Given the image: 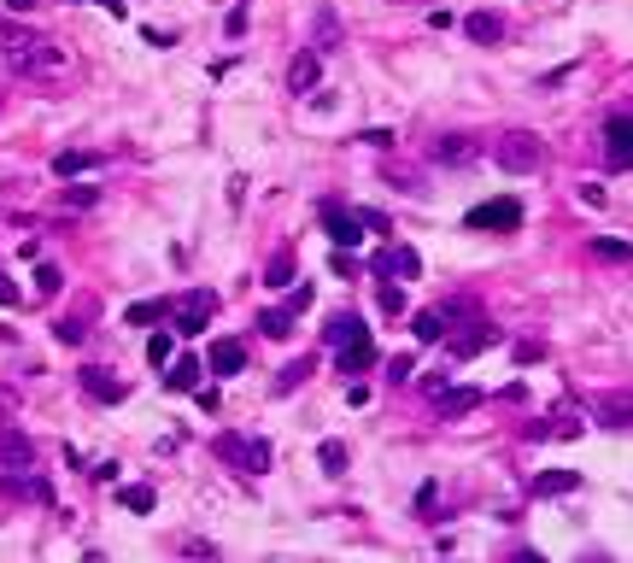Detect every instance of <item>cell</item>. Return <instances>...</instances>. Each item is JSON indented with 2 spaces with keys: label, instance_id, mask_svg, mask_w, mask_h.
I'll return each instance as SVG.
<instances>
[{
  "label": "cell",
  "instance_id": "1",
  "mask_svg": "<svg viewBox=\"0 0 633 563\" xmlns=\"http://www.w3.org/2000/svg\"><path fill=\"white\" fill-rule=\"evenodd\" d=\"M12 70L29 77V83H65V77H70V53L59 42H24L12 53Z\"/></svg>",
  "mask_w": 633,
  "mask_h": 563
},
{
  "label": "cell",
  "instance_id": "2",
  "mask_svg": "<svg viewBox=\"0 0 633 563\" xmlns=\"http://www.w3.org/2000/svg\"><path fill=\"white\" fill-rule=\"evenodd\" d=\"M492 159H499V170H510V176H534V170L546 165V147H540L534 129H505L499 147H492Z\"/></svg>",
  "mask_w": 633,
  "mask_h": 563
},
{
  "label": "cell",
  "instance_id": "3",
  "mask_svg": "<svg viewBox=\"0 0 633 563\" xmlns=\"http://www.w3.org/2000/svg\"><path fill=\"white\" fill-rule=\"evenodd\" d=\"M217 458L240 469V476H264L270 469V440H240V435H217Z\"/></svg>",
  "mask_w": 633,
  "mask_h": 563
},
{
  "label": "cell",
  "instance_id": "4",
  "mask_svg": "<svg viewBox=\"0 0 633 563\" xmlns=\"http://www.w3.org/2000/svg\"><path fill=\"white\" fill-rule=\"evenodd\" d=\"M376 276L381 282H417L422 276V253L405 247V241H387V247L376 253Z\"/></svg>",
  "mask_w": 633,
  "mask_h": 563
},
{
  "label": "cell",
  "instance_id": "5",
  "mask_svg": "<svg viewBox=\"0 0 633 563\" xmlns=\"http://www.w3.org/2000/svg\"><path fill=\"white\" fill-rule=\"evenodd\" d=\"M0 469L6 476H29L36 469V446H29V435L12 428V422H0Z\"/></svg>",
  "mask_w": 633,
  "mask_h": 563
},
{
  "label": "cell",
  "instance_id": "6",
  "mask_svg": "<svg viewBox=\"0 0 633 563\" xmlns=\"http://www.w3.org/2000/svg\"><path fill=\"white\" fill-rule=\"evenodd\" d=\"M211 311H217V294H211V288H194V294H183V306H176V335H206Z\"/></svg>",
  "mask_w": 633,
  "mask_h": 563
},
{
  "label": "cell",
  "instance_id": "7",
  "mask_svg": "<svg viewBox=\"0 0 633 563\" xmlns=\"http://www.w3.org/2000/svg\"><path fill=\"white\" fill-rule=\"evenodd\" d=\"M605 159H610V170H628L633 165V124H628V112H616L605 124Z\"/></svg>",
  "mask_w": 633,
  "mask_h": 563
},
{
  "label": "cell",
  "instance_id": "8",
  "mask_svg": "<svg viewBox=\"0 0 633 563\" xmlns=\"http://www.w3.org/2000/svg\"><path fill=\"white\" fill-rule=\"evenodd\" d=\"M323 229H329L335 247H358V241H364V217L346 211V206H323Z\"/></svg>",
  "mask_w": 633,
  "mask_h": 563
},
{
  "label": "cell",
  "instance_id": "9",
  "mask_svg": "<svg viewBox=\"0 0 633 563\" xmlns=\"http://www.w3.org/2000/svg\"><path fill=\"white\" fill-rule=\"evenodd\" d=\"M469 229H522V206L516 200H487L469 211Z\"/></svg>",
  "mask_w": 633,
  "mask_h": 563
},
{
  "label": "cell",
  "instance_id": "10",
  "mask_svg": "<svg viewBox=\"0 0 633 563\" xmlns=\"http://www.w3.org/2000/svg\"><path fill=\"white\" fill-rule=\"evenodd\" d=\"M376 358L381 352H376V340H369V329H358L352 340H340V370H346V376H364Z\"/></svg>",
  "mask_w": 633,
  "mask_h": 563
},
{
  "label": "cell",
  "instance_id": "11",
  "mask_svg": "<svg viewBox=\"0 0 633 563\" xmlns=\"http://www.w3.org/2000/svg\"><path fill=\"white\" fill-rule=\"evenodd\" d=\"M77 381H83V394L94 399V405H124V381H118L112 370H83Z\"/></svg>",
  "mask_w": 633,
  "mask_h": 563
},
{
  "label": "cell",
  "instance_id": "12",
  "mask_svg": "<svg viewBox=\"0 0 633 563\" xmlns=\"http://www.w3.org/2000/svg\"><path fill=\"white\" fill-rule=\"evenodd\" d=\"M206 364L217 370V376H240V370H247V347H240V340H211Z\"/></svg>",
  "mask_w": 633,
  "mask_h": 563
},
{
  "label": "cell",
  "instance_id": "13",
  "mask_svg": "<svg viewBox=\"0 0 633 563\" xmlns=\"http://www.w3.org/2000/svg\"><path fill=\"white\" fill-rule=\"evenodd\" d=\"M317 83H323V59H317V53H299L294 65H288V88H294V94H311Z\"/></svg>",
  "mask_w": 633,
  "mask_h": 563
},
{
  "label": "cell",
  "instance_id": "14",
  "mask_svg": "<svg viewBox=\"0 0 633 563\" xmlns=\"http://www.w3.org/2000/svg\"><path fill=\"white\" fill-rule=\"evenodd\" d=\"M428 394H434V405L440 411H469V405H475V388H446V376H434V381H428Z\"/></svg>",
  "mask_w": 633,
  "mask_h": 563
},
{
  "label": "cell",
  "instance_id": "15",
  "mask_svg": "<svg viewBox=\"0 0 633 563\" xmlns=\"http://www.w3.org/2000/svg\"><path fill=\"white\" fill-rule=\"evenodd\" d=\"M410 335H417L422 347H434V340H446V311H440V306L417 311V317H410Z\"/></svg>",
  "mask_w": 633,
  "mask_h": 563
},
{
  "label": "cell",
  "instance_id": "16",
  "mask_svg": "<svg viewBox=\"0 0 633 563\" xmlns=\"http://www.w3.org/2000/svg\"><path fill=\"white\" fill-rule=\"evenodd\" d=\"M492 340H499V335H492V329H487V323H469V329H464V335L451 340V358H475V352H487V347H492Z\"/></svg>",
  "mask_w": 633,
  "mask_h": 563
},
{
  "label": "cell",
  "instance_id": "17",
  "mask_svg": "<svg viewBox=\"0 0 633 563\" xmlns=\"http://www.w3.org/2000/svg\"><path fill=\"white\" fill-rule=\"evenodd\" d=\"M294 270H299L294 247H281V253H270V265H264V288H288V282H294Z\"/></svg>",
  "mask_w": 633,
  "mask_h": 563
},
{
  "label": "cell",
  "instance_id": "18",
  "mask_svg": "<svg viewBox=\"0 0 633 563\" xmlns=\"http://www.w3.org/2000/svg\"><path fill=\"white\" fill-rule=\"evenodd\" d=\"M575 487H580L575 469H546V476H534V493H540V499H551V493H575Z\"/></svg>",
  "mask_w": 633,
  "mask_h": 563
},
{
  "label": "cell",
  "instance_id": "19",
  "mask_svg": "<svg viewBox=\"0 0 633 563\" xmlns=\"http://www.w3.org/2000/svg\"><path fill=\"white\" fill-rule=\"evenodd\" d=\"M170 311V299H135V306L124 311V323H135V329H153L158 317Z\"/></svg>",
  "mask_w": 633,
  "mask_h": 563
},
{
  "label": "cell",
  "instance_id": "20",
  "mask_svg": "<svg viewBox=\"0 0 633 563\" xmlns=\"http://www.w3.org/2000/svg\"><path fill=\"white\" fill-rule=\"evenodd\" d=\"M294 323H299V317H294L288 306H270V311H258V335H270V340H276V335H288Z\"/></svg>",
  "mask_w": 633,
  "mask_h": 563
},
{
  "label": "cell",
  "instance_id": "21",
  "mask_svg": "<svg viewBox=\"0 0 633 563\" xmlns=\"http://www.w3.org/2000/svg\"><path fill=\"white\" fill-rule=\"evenodd\" d=\"M464 29H469V42H481V47L499 42V18H492V12H469V18H464Z\"/></svg>",
  "mask_w": 633,
  "mask_h": 563
},
{
  "label": "cell",
  "instance_id": "22",
  "mask_svg": "<svg viewBox=\"0 0 633 563\" xmlns=\"http://www.w3.org/2000/svg\"><path fill=\"white\" fill-rule=\"evenodd\" d=\"M170 388H176V394H194L199 388V358H176V364H170Z\"/></svg>",
  "mask_w": 633,
  "mask_h": 563
},
{
  "label": "cell",
  "instance_id": "23",
  "mask_svg": "<svg viewBox=\"0 0 633 563\" xmlns=\"http://www.w3.org/2000/svg\"><path fill=\"white\" fill-rule=\"evenodd\" d=\"M59 288H65V270H59V265H36V294L53 299Z\"/></svg>",
  "mask_w": 633,
  "mask_h": 563
},
{
  "label": "cell",
  "instance_id": "24",
  "mask_svg": "<svg viewBox=\"0 0 633 563\" xmlns=\"http://www.w3.org/2000/svg\"><path fill=\"white\" fill-rule=\"evenodd\" d=\"M94 165V153H88V147H77V153H59L53 159V176H77V170H88Z\"/></svg>",
  "mask_w": 633,
  "mask_h": 563
},
{
  "label": "cell",
  "instance_id": "25",
  "mask_svg": "<svg viewBox=\"0 0 633 563\" xmlns=\"http://www.w3.org/2000/svg\"><path fill=\"white\" fill-rule=\"evenodd\" d=\"M317 464H323L329 476H346V446H340V440H323V452H317Z\"/></svg>",
  "mask_w": 633,
  "mask_h": 563
},
{
  "label": "cell",
  "instance_id": "26",
  "mask_svg": "<svg viewBox=\"0 0 633 563\" xmlns=\"http://www.w3.org/2000/svg\"><path fill=\"white\" fill-rule=\"evenodd\" d=\"M358 329H364V323H358L352 311H340V317H329V347H340V340H352V335H358Z\"/></svg>",
  "mask_w": 633,
  "mask_h": 563
},
{
  "label": "cell",
  "instance_id": "27",
  "mask_svg": "<svg viewBox=\"0 0 633 563\" xmlns=\"http://www.w3.org/2000/svg\"><path fill=\"white\" fill-rule=\"evenodd\" d=\"M592 253L610 258V265H621V258H628V241H621V235H598V241H592Z\"/></svg>",
  "mask_w": 633,
  "mask_h": 563
},
{
  "label": "cell",
  "instance_id": "28",
  "mask_svg": "<svg viewBox=\"0 0 633 563\" xmlns=\"http://www.w3.org/2000/svg\"><path fill=\"white\" fill-rule=\"evenodd\" d=\"M124 505L135 510V517H147V510L158 505V493H153V487H124Z\"/></svg>",
  "mask_w": 633,
  "mask_h": 563
},
{
  "label": "cell",
  "instance_id": "29",
  "mask_svg": "<svg viewBox=\"0 0 633 563\" xmlns=\"http://www.w3.org/2000/svg\"><path fill=\"white\" fill-rule=\"evenodd\" d=\"M399 288H405V282H387V288H381V311H387V317H399V311H405V294H399Z\"/></svg>",
  "mask_w": 633,
  "mask_h": 563
},
{
  "label": "cell",
  "instance_id": "30",
  "mask_svg": "<svg viewBox=\"0 0 633 563\" xmlns=\"http://www.w3.org/2000/svg\"><path fill=\"white\" fill-rule=\"evenodd\" d=\"M24 42H29V29H24V24H6V18H0V47H12V53H18Z\"/></svg>",
  "mask_w": 633,
  "mask_h": 563
},
{
  "label": "cell",
  "instance_id": "31",
  "mask_svg": "<svg viewBox=\"0 0 633 563\" xmlns=\"http://www.w3.org/2000/svg\"><path fill=\"white\" fill-rule=\"evenodd\" d=\"M387 376H394V381H410V376H417V358H410V352L387 358Z\"/></svg>",
  "mask_w": 633,
  "mask_h": 563
},
{
  "label": "cell",
  "instance_id": "32",
  "mask_svg": "<svg viewBox=\"0 0 633 563\" xmlns=\"http://www.w3.org/2000/svg\"><path fill=\"white\" fill-rule=\"evenodd\" d=\"M510 358H516V364H534V358H546V347H540V340H516Z\"/></svg>",
  "mask_w": 633,
  "mask_h": 563
},
{
  "label": "cell",
  "instance_id": "33",
  "mask_svg": "<svg viewBox=\"0 0 633 563\" xmlns=\"http://www.w3.org/2000/svg\"><path fill=\"white\" fill-rule=\"evenodd\" d=\"M83 335H88V323H83V317H65V323H59V340H65V347H77Z\"/></svg>",
  "mask_w": 633,
  "mask_h": 563
},
{
  "label": "cell",
  "instance_id": "34",
  "mask_svg": "<svg viewBox=\"0 0 633 563\" xmlns=\"http://www.w3.org/2000/svg\"><path fill=\"white\" fill-rule=\"evenodd\" d=\"M147 358H153V364H170V329H165V335H153V340H147Z\"/></svg>",
  "mask_w": 633,
  "mask_h": 563
},
{
  "label": "cell",
  "instance_id": "35",
  "mask_svg": "<svg viewBox=\"0 0 633 563\" xmlns=\"http://www.w3.org/2000/svg\"><path fill=\"white\" fill-rule=\"evenodd\" d=\"M100 188H65V206H94Z\"/></svg>",
  "mask_w": 633,
  "mask_h": 563
},
{
  "label": "cell",
  "instance_id": "36",
  "mask_svg": "<svg viewBox=\"0 0 633 563\" xmlns=\"http://www.w3.org/2000/svg\"><path fill=\"white\" fill-rule=\"evenodd\" d=\"M183 551H188V558H217V546H211V540H188Z\"/></svg>",
  "mask_w": 633,
  "mask_h": 563
},
{
  "label": "cell",
  "instance_id": "37",
  "mask_svg": "<svg viewBox=\"0 0 633 563\" xmlns=\"http://www.w3.org/2000/svg\"><path fill=\"white\" fill-rule=\"evenodd\" d=\"M311 306V288H294V294H288V311H294V317H299V311H305Z\"/></svg>",
  "mask_w": 633,
  "mask_h": 563
},
{
  "label": "cell",
  "instance_id": "38",
  "mask_svg": "<svg viewBox=\"0 0 633 563\" xmlns=\"http://www.w3.org/2000/svg\"><path fill=\"white\" fill-rule=\"evenodd\" d=\"M0 306H18V288H12L6 276H0Z\"/></svg>",
  "mask_w": 633,
  "mask_h": 563
}]
</instances>
